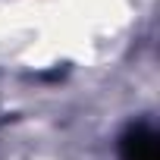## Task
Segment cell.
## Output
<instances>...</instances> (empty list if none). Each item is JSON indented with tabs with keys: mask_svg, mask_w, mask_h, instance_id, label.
<instances>
[{
	"mask_svg": "<svg viewBox=\"0 0 160 160\" xmlns=\"http://www.w3.org/2000/svg\"><path fill=\"white\" fill-rule=\"evenodd\" d=\"M119 160H160L157 132H154L148 122L132 126V129L119 138Z\"/></svg>",
	"mask_w": 160,
	"mask_h": 160,
	"instance_id": "obj_1",
	"label": "cell"
}]
</instances>
